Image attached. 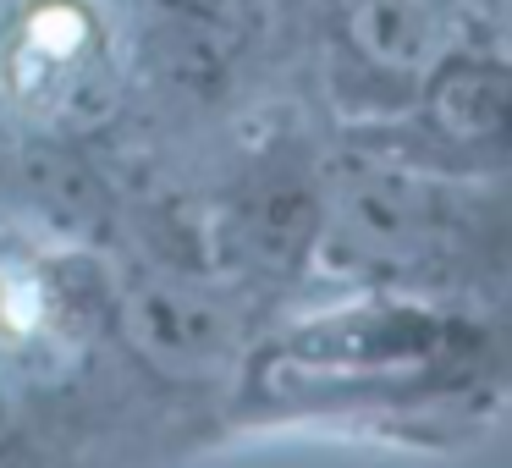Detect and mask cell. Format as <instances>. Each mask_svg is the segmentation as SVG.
I'll return each instance as SVG.
<instances>
[{
	"label": "cell",
	"instance_id": "obj_1",
	"mask_svg": "<svg viewBox=\"0 0 512 468\" xmlns=\"http://www.w3.org/2000/svg\"><path fill=\"white\" fill-rule=\"evenodd\" d=\"M6 100L45 127H94L116 105L111 45L94 12L78 0H50L17 23L0 56Z\"/></svg>",
	"mask_w": 512,
	"mask_h": 468
},
{
	"label": "cell",
	"instance_id": "obj_2",
	"mask_svg": "<svg viewBox=\"0 0 512 468\" xmlns=\"http://www.w3.org/2000/svg\"><path fill=\"white\" fill-rule=\"evenodd\" d=\"M122 331L155 369L177 380L221 375L237 347L232 314L182 281H144L122 303Z\"/></svg>",
	"mask_w": 512,
	"mask_h": 468
},
{
	"label": "cell",
	"instance_id": "obj_3",
	"mask_svg": "<svg viewBox=\"0 0 512 468\" xmlns=\"http://www.w3.org/2000/svg\"><path fill=\"white\" fill-rule=\"evenodd\" d=\"M331 226L358 254L413 259L441 226V199L402 171H353L331 193Z\"/></svg>",
	"mask_w": 512,
	"mask_h": 468
},
{
	"label": "cell",
	"instance_id": "obj_4",
	"mask_svg": "<svg viewBox=\"0 0 512 468\" xmlns=\"http://www.w3.org/2000/svg\"><path fill=\"white\" fill-rule=\"evenodd\" d=\"M342 28L358 56L397 78H424L446 50V23L430 0H347Z\"/></svg>",
	"mask_w": 512,
	"mask_h": 468
},
{
	"label": "cell",
	"instance_id": "obj_5",
	"mask_svg": "<svg viewBox=\"0 0 512 468\" xmlns=\"http://www.w3.org/2000/svg\"><path fill=\"white\" fill-rule=\"evenodd\" d=\"M435 127L457 144H507L512 138V72L501 67H446L430 89Z\"/></svg>",
	"mask_w": 512,
	"mask_h": 468
},
{
	"label": "cell",
	"instance_id": "obj_6",
	"mask_svg": "<svg viewBox=\"0 0 512 468\" xmlns=\"http://www.w3.org/2000/svg\"><path fill=\"white\" fill-rule=\"evenodd\" d=\"M490 17H496V28L512 39V0H490Z\"/></svg>",
	"mask_w": 512,
	"mask_h": 468
}]
</instances>
